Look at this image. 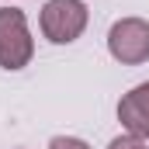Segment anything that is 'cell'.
Segmentation results:
<instances>
[{"label": "cell", "instance_id": "8992f818", "mask_svg": "<svg viewBox=\"0 0 149 149\" xmlns=\"http://www.w3.org/2000/svg\"><path fill=\"white\" fill-rule=\"evenodd\" d=\"M49 149H90L83 139H76V135H56L52 142H49Z\"/></svg>", "mask_w": 149, "mask_h": 149}, {"label": "cell", "instance_id": "7a4b0ae2", "mask_svg": "<svg viewBox=\"0 0 149 149\" xmlns=\"http://www.w3.org/2000/svg\"><path fill=\"white\" fill-rule=\"evenodd\" d=\"M31 56H35V38L24 10L0 7V66L14 73V70H24Z\"/></svg>", "mask_w": 149, "mask_h": 149}, {"label": "cell", "instance_id": "277c9868", "mask_svg": "<svg viewBox=\"0 0 149 149\" xmlns=\"http://www.w3.org/2000/svg\"><path fill=\"white\" fill-rule=\"evenodd\" d=\"M118 121H121L125 132H132V135H139V139L149 142V80L139 83V87H132L118 101Z\"/></svg>", "mask_w": 149, "mask_h": 149}, {"label": "cell", "instance_id": "5b68a950", "mask_svg": "<svg viewBox=\"0 0 149 149\" xmlns=\"http://www.w3.org/2000/svg\"><path fill=\"white\" fill-rule=\"evenodd\" d=\"M108 149H149L146 139H139V135H132V132H125V135H114Z\"/></svg>", "mask_w": 149, "mask_h": 149}, {"label": "cell", "instance_id": "3957f363", "mask_svg": "<svg viewBox=\"0 0 149 149\" xmlns=\"http://www.w3.org/2000/svg\"><path fill=\"white\" fill-rule=\"evenodd\" d=\"M108 52L121 66H139L149 59V21L146 17H121L108 31Z\"/></svg>", "mask_w": 149, "mask_h": 149}, {"label": "cell", "instance_id": "6da1fadb", "mask_svg": "<svg viewBox=\"0 0 149 149\" xmlns=\"http://www.w3.org/2000/svg\"><path fill=\"white\" fill-rule=\"evenodd\" d=\"M90 10L83 0H45L38 14V28L52 45H70L87 31Z\"/></svg>", "mask_w": 149, "mask_h": 149}]
</instances>
